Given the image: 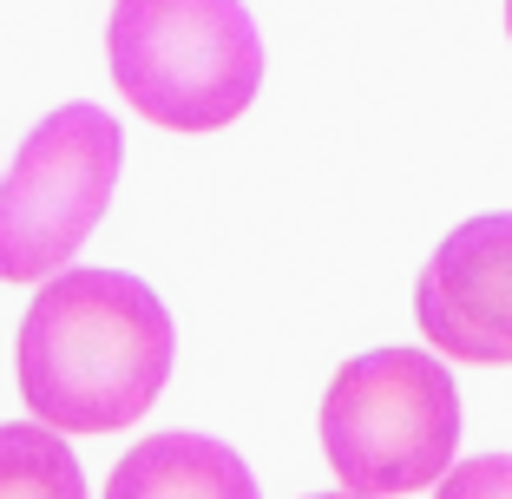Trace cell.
I'll use <instances>...</instances> for the list:
<instances>
[{"label":"cell","instance_id":"cell-1","mask_svg":"<svg viewBox=\"0 0 512 499\" xmlns=\"http://www.w3.org/2000/svg\"><path fill=\"white\" fill-rule=\"evenodd\" d=\"M171 309L125 270H60L20 322V394L60 434L132 427L171 381Z\"/></svg>","mask_w":512,"mask_h":499},{"label":"cell","instance_id":"cell-2","mask_svg":"<svg viewBox=\"0 0 512 499\" xmlns=\"http://www.w3.org/2000/svg\"><path fill=\"white\" fill-rule=\"evenodd\" d=\"M106 60L132 112L165 132H224L263 86V40L243 0H112Z\"/></svg>","mask_w":512,"mask_h":499},{"label":"cell","instance_id":"cell-3","mask_svg":"<svg viewBox=\"0 0 512 499\" xmlns=\"http://www.w3.org/2000/svg\"><path fill=\"white\" fill-rule=\"evenodd\" d=\"M322 454L348 493L401 499L447 480L460 454V388L421 348H375L335 368L322 394Z\"/></svg>","mask_w":512,"mask_h":499},{"label":"cell","instance_id":"cell-4","mask_svg":"<svg viewBox=\"0 0 512 499\" xmlns=\"http://www.w3.org/2000/svg\"><path fill=\"white\" fill-rule=\"evenodd\" d=\"M125 165V132L99 106H60L0 178V283H40L86 250Z\"/></svg>","mask_w":512,"mask_h":499},{"label":"cell","instance_id":"cell-5","mask_svg":"<svg viewBox=\"0 0 512 499\" xmlns=\"http://www.w3.org/2000/svg\"><path fill=\"white\" fill-rule=\"evenodd\" d=\"M421 335L453 362H512V211L467 217L414 283Z\"/></svg>","mask_w":512,"mask_h":499},{"label":"cell","instance_id":"cell-6","mask_svg":"<svg viewBox=\"0 0 512 499\" xmlns=\"http://www.w3.org/2000/svg\"><path fill=\"white\" fill-rule=\"evenodd\" d=\"M106 499H263L237 454L211 434H151L112 467Z\"/></svg>","mask_w":512,"mask_h":499},{"label":"cell","instance_id":"cell-7","mask_svg":"<svg viewBox=\"0 0 512 499\" xmlns=\"http://www.w3.org/2000/svg\"><path fill=\"white\" fill-rule=\"evenodd\" d=\"M0 499H86V473L60 427H0Z\"/></svg>","mask_w":512,"mask_h":499},{"label":"cell","instance_id":"cell-8","mask_svg":"<svg viewBox=\"0 0 512 499\" xmlns=\"http://www.w3.org/2000/svg\"><path fill=\"white\" fill-rule=\"evenodd\" d=\"M434 499H512V454H480L453 460Z\"/></svg>","mask_w":512,"mask_h":499},{"label":"cell","instance_id":"cell-9","mask_svg":"<svg viewBox=\"0 0 512 499\" xmlns=\"http://www.w3.org/2000/svg\"><path fill=\"white\" fill-rule=\"evenodd\" d=\"M316 499H368V493H316Z\"/></svg>","mask_w":512,"mask_h":499},{"label":"cell","instance_id":"cell-10","mask_svg":"<svg viewBox=\"0 0 512 499\" xmlns=\"http://www.w3.org/2000/svg\"><path fill=\"white\" fill-rule=\"evenodd\" d=\"M506 33H512V0H506Z\"/></svg>","mask_w":512,"mask_h":499}]
</instances>
